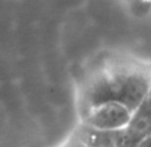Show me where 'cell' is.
<instances>
[{
    "label": "cell",
    "instance_id": "2",
    "mask_svg": "<svg viewBox=\"0 0 151 147\" xmlns=\"http://www.w3.org/2000/svg\"><path fill=\"white\" fill-rule=\"evenodd\" d=\"M132 112L120 103L107 102L86 112L84 126L106 133H119L128 126Z\"/></svg>",
    "mask_w": 151,
    "mask_h": 147
},
{
    "label": "cell",
    "instance_id": "3",
    "mask_svg": "<svg viewBox=\"0 0 151 147\" xmlns=\"http://www.w3.org/2000/svg\"><path fill=\"white\" fill-rule=\"evenodd\" d=\"M118 133H106L83 126L78 135V141L86 147H116Z\"/></svg>",
    "mask_w": 151,
    "mask_h": 147
},
{
    "label": "cell",
    "instance_id": "4",
    "mask_svg": "<svg viewBox=\"0 0 151 147\" xmlns=\"http://www.w3.org/2000/svg\"><path fill=\"white\" fill-rule=\"evenodd\" d=\"M143 3H151V0H142Z\"/></svg>",
    "mask_w": 151,
    "mask_h": 147
},
{
    "label": "cell",
    "instance_id": "1",
    "mask_svg": "<svg viewBox=\"0 0 151 147\" xmlns=\"http://www.w3.org/2000/svg\"><path fill=\"white\" fill-rule=\"evenodd\" d=\"M147 84L139 75L127 71L124 66L114 67L98 78L88 88L84 96L87 111L107 102L120 103L134 112L145 99Z\"/></svg>",
    "mask_w": 151,
    "mask_h": 147
}]
</instances>
